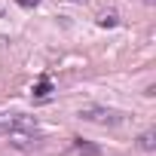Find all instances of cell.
Listing matches in <instances>:
<instances>
[{"instance_id":"6da1fadb","label":"cell","mask_w":156,"mask_h":156,"mask_svg":"<svg viewBox=\"0 0 156 156\" xmlns=\"http://www.w3.org/2000/svg\"><path fill=\"white\" fill-rule=\"evenodd\" d=\"M80 119H86V122H98V126H119V122L126 119V113H119V110H113V107L89 104V107L80 110Z\"/></svg>"},{"instance_id":"7a4b0ae2","label":"cell","mask_w":156,"mask_h":156,"mask_svg":"<svg viewBox=\"0 0 156 156\" xmlns=\"http://www.w3.org/2000/svg\"><path fill=\"white\" fill-rule=\"evenodd\" d=\"M16 132H37V119L34 116H25V113L0 119V135H16Z\"/></svg>"},{"instance_id":"3957f363","label":"cell","mask_w":156,"mask_h":156,"mask_svg":"<svg viewBox=\"0 0 156 156\" xmlns=\"http://www.w3.org/2000/svg\"><path fill=\"white\" fill-rule=\"evenodd\" d=\"M67 153H70V156H101V147H98V144H86V141L76 138Z\"/></svg>"},{"instance_id":"277c9868","label":"cell","mask_w":156,"mask_h":156,"mask_svg":"<svg viewBox=\"0 0 156 156\" xmlns=\"http://www.w3.org/2000/svg\"><path fill=\"white\" fill-rule=\"evenodd\" d=\"M52 92V83H49V76H40V83L34 86V98H49Z\"/></svg>"},{"instance_id":"5b68a950","label":"cell","mask_w":156,"mask_h":156,"mask_svg":"<svg viewBox=\"0 0 156 156\" xmlns=\"http://www.w3.org/2000/svg\"><path fill=\"white\" fill-rule=\"evenodd\" d=\"M138 147H141V150H147V153H150V150H156V132H144V135L138 138Z\"/></svg>"},{"instance_id":"8992f818","label":"cell","mask_w":156,"mask_h":156,"mask_svg":"<svg viewBox=\"0 0 156 156\" xmlns=\"http://www.w3.org/2000/svg\"><path fill=\"white\" fill-rule=\"evenodd\" d=\"M116 25V12H104L101 16V28H113Z\"/></svg>"},{"instance_id":"52a82bcc","label":"cell","mask_w":156,"mask_h":156,"mask_svg":"<svg viewBox=\"0 0 156 156\" xmlns=\"http://www.w3.org/2000/svg\"><path fill=\"white\" fill-rule=\"evenodd\" d=\"M16 3H19V6H25V9H34L40 0H16Z\"/></svg>"},{"instance_id":"ba28073f","label":"cell","mask_w":156,"mask_h":156,"mask_svg":"<svg viewBox=\"0 0 156 156\" xmlns=\"http://www.w3.org/2000/svg\"><path fill=\"white\" fill-rule=\"evenodd\" d=\"M144 3H153V0H144Z\"/></svg>"},{"instance_id":"9c48e42d","label":"cell","mask_w":156,"mask_h":156,"mask_svg":"<svg viewBox=\"0 0 156 156\" xmlns=\"http://www.w3.org/2000/svg\"><path fill=\"white\" fill-rule=\"evenodd\" d=\"M0 16H3V6H0Z\"/></svg>"},{"instance_id":"30bf717a","label":"cell","mask_w":156,"mask_h":156,"mask_svg":"<svg viewBox=\"0 0 156 156\" xmlns=\"http://www.w3.org/2000/svg\"><path fill=\"white\" fill-rule=\"evenodd\" d=\"M73 3H80V0H73Z\"/></svg>"}]
</instances>
